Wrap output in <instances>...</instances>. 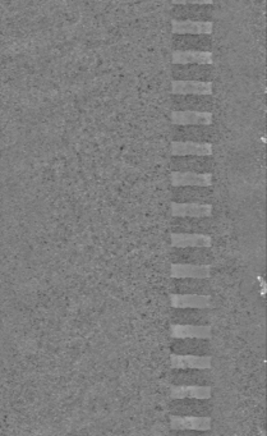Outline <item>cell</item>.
<instances>
[{"instance_id":"4","label":"cell","mask_w":267,"mask_h":436,"mask_svg":"<svg viewBox=\"0 0 267 436\" xmlns=\"http://www.w3.org/2000/svg\"><path fill=\"white\" fill-rule=\"evenodd\" d=\"M171 321L173 325L205 328L211 324V318L208 309L201 306H174Z\"/></svg>"},{"instance_id":"7","label":"cell","mask_w":267,"mask_h":436,"mask_svg":"<svg viewBox=\"0 0 267 436\" xmlns=\"http://www.w3.org/2000/svg\"><path fill=\"white\" fill-rule=\"evenodd\" d=\"M171 182L174 187H185V185L211 187L212 183H214V176L211 173L171 171Z\"/></svg>"},{"instance_id":"1","label":"cell","mask_w":267,"mask_h":436,"mask_svg":"<svg viewBox=\"0 0 267 436\" xmlns=\"http://www.w3.org/2000/svg\"><path fill=\"white\" fill-rule=\"evenodd\" d=\"M168 414L182 419H210L214 414V402L208 398L182 397L171 400L168 406Z\"/></svg>"},{"instance_id":"14","label":"cell","mask_w":267,"mask_h":436,"mask_svg":"<svg viewBox=\"0 0 267 436\" xmlns=\"http://www.w3.org/2000/svg\"><path fill=\"white\" fill-rule=\"evenodd\" d=\"M168 436H212L210 429H171Z\"/></svg>"},{"instance_id":"3","label":"cell","mask_w":267,"mask_h":436,"mask_svg":"<svg viewBox=\"0 0 267 436\" xmlns=\"http://www.w3.org/2000/svg\"><path fill=\"white\" fill-rule=\"evenodd\" d=\"M171 355L208 358L212 353L211 342L203 337H174L169 343Z\"/></svg>"},{"instance_id":"2","label":"cell","mask_w":267,"mask_h":436,"mask_svg":"<svg viewBox=\"0 0 267 436\" xmlns=\"http://www.w3.org/2000/svg\"><path fill=\"white\" fill-rule=\"evenodd\" d=\"M168 383L180 388H210L212 372L205 367H174L168 374Z\"/></svg>"},{"instance_id":"5","label":"cell","mask_w":267,"mask_h":436,"mask_svg":"<svg viewBox=\"0 0 267 436\" xmlns=\"http://www.w3.org/2000/svg\"><path fill=\"white\" fill-rule=\"evenodd\" d=\"M171 118L177 126H211L214 114L210 111H171Z\"/></svg>"},{"instance_id":"12","label":"cell","mask_w":267,"mask_h":436,"mask_svg":"<svg viewBox=\"0 0 267 436\" xmlns=\"http://www.w3.org/2000/svg\"><path fill=\"white\" fill-rule=\"evenodd\" d=\"M171 59L174 64H208L214 63V52H200V50H175L173 52Z\"/></svg>"},{"instance_id":"15","label":"cell","mask_w":267,"mask_h":436,"mask_svg":"<svg viewBox=\"0 0 267 436\" xmlns=\"http://www.w3.org/2000/svg\"><path fill=\"white\" fill-rule=\"evenodd\" d=\"M173 4H212V1H173Z\"/></svg>"},{"instance_id":"10","label":"cell","mask_w":267,"mask_h":436,"mask_svg":"<svg viewBox=\"0 0 267 436\" xmlns=\"http://www.w3.org/2000/svg\"><path fill=\"white\" fill-rule=\"evenodd\" d=\"M171 246L177 248L197 247V248H208L212 246V237L201 233H171Z\"/></svg>"},{"instance_id":"6","label":"cell","mask_w":267,"mask_h":436,"mask_svg":"<svg viewBox=\"0 0 267 436\" xmlns=\"http://www.w3.org/2000/svg\"><path fill=\"white\" fill-rule=\"evenodd\" d=\"M171 151L174 156H211L214 154V145L210 142L173 141Z\"/></svg>"},{"instance_id":"8","label":"cell","mask_w":267,"mask_h":436,"mask_svg":"<svg viewBox=\"0 0 267 436\" xmlns=\"http://www.w3.org/2000/svg\"><path fill=\"white\" fill-rule=\"evenodd\" d=\"M171 214L178 218H208L212 215L214 206L211 204L199 202H171Z\"/></svg>"},{"instance_id":"11","label":"cell","mask_w":267,"mask_h":436,"mask_svg":"<svg viewBox=\"0 0 267 436\" xmlns=\"http://www.w3.org/2000/svg\"><path fill=\"white\" fill-rule=\"evenodd\" d=\"M171 31L175 35H211L214 22L211 21H171Z\"/></svg>"},{"instance_id":"13","label":"cell","mask_w":267,"mask_h":436,"mask_svg":"<svg viewBox=\"0 0 267 436\" xmlns=\"http://www.w3.org/2000/svg\"><path fill=\"white\" fill-rule=\"evenodd\" d=\"M211 272L210 265H197V264H179L175 262L171 267V276L174 279L182 278H194V279H208Z\"/></svg>"},{"instance_id":"9","label":"cell","mask_w":267,"mask_h":436,"mask_svg":"<svg viewBox=\"0 0 267 436\" xmlns=\"http://www.w3.org/2000/svg\"><path fill=\"white\" fill-rule=\"evenodd\" d=\"M171 91L175 95H205L214 92V83L210 81H173Z\"/></svg>"}]
</instances>
